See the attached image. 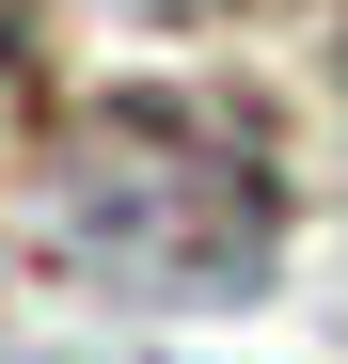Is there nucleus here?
Wrapping results in <instances>:
<instances>
[{
  "label": "nucleus",
  "instance_id": "f257e3e1",
  "mask_svg": "<svg viewBox=\"0 0 348 364\" xmlns=\"http://www.w3.org/2000/svg\"><path fill=\"white\" fill-rule=\"evenodd\" d=\"M48 237L111 301H254L285 254V174L206 95H95L48 143Z\"/></svg>",
  "mask_w": 348,
  "mask_h": 364
}]
</instances>
